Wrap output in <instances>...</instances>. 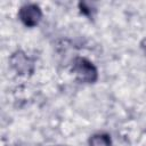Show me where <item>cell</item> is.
<instances>
[{
  "label": "cell",
  "instance_id": "cell-4",
  "mask_svg": "<svg viewBox=\"0 0 146 146\" xmlns=\"http://www.w3.org/2000/svg\"><path fill=\"white\" fill-rule=\"evenodd\" d=\"M88 145L89 146H112V139L108 133L97 132L89 137Z\"/></svg>",
  "mask_w": 146,
  "mask_h": 146
},
{
  "label": "cell",
  "instance_id": "cell-1",
  "mask_svg": "<svg viewBox=\"0 0 146 146\" xmlns=\"http://www.w3.org/2000/svg\"><path fill=\"white\" fill-rule=\"evenodd\" d=\"M73 73L75 78L81 83H95L98 79L97 67L92 62L84 57H78L73 63Z\"/></svg>",
  "mask_w": 146,
  "mask_h": 146
},
{
  "label": "cell",
  "instance_id": "cell-5",
  "mask_svg": "<svg viewBox=\"0 0 146 146\" xmlns=\"http://www.w3.org/2000/svg\"><path fill=\"white\" fill-rule=\"evenodd\" d=\"M140 48H141V50L146 54V38H144V39L140 41Z\"/></svg>",
  "mask_w": 146,
  "mask_h": 146
},
{
  "label": "cell",
  "instance_id": "cell-2",
  "mask_svg": "<svg viewBox=\"0 0 146 146\" xmlns=\"http://www.w3.org/2000/svg\"><path fill=\"white\" fill-rule=\"evenodd\" d=\"M42 18V10L36 3H25L18 10V19L26 27H35Z\"/></svg>",
  "mask_w": 146,
  "mask_h": 146
},
{
  "label": "cell",
  "instance_id": "cell-3",
  "mask_svg": "<svg viewBox=\"0 0 146 146\" xmlns=\"http://www.w3.org/2000/svg\"><path fill=\"white\" fill-rule=\"evenodd\" d=\"M9 64L11 68L21 75L31 73L33 70V62L32 59L22 50H16L9 57Z\"/></svg>",
  "mask_w": 146,
  "mask_h": 146
}]
</instances>
